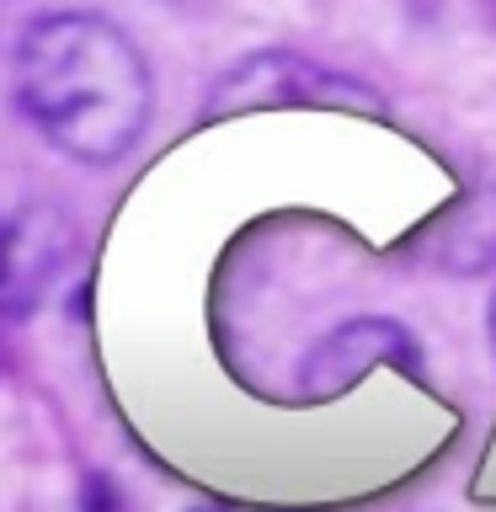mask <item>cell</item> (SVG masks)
I'll use <instances>...</instances> for the list:
<instances>
[{"instance_id":"obj_1","label":"cell","mask_w":496,"mask_h":512,"mask_svg":"<svg viewBox=\"0 0 496 512\" xmlns=\"http://www.w3.org/2000/svg\"><path fill=\"white\" fill-rule=\"evenodd\" d=\"M11 96L43 144L80 166H112L150 128L155 75L102 11H43L16 32Z\"/></svg>"},{"instance_id":"obj_2","label":"cell","mask_w":496,"mask_h":512,"mask_svg":"<svg viewBox=\"0 0 496 512\" xmlns=\"http://www.w3.org/2000/svg\"><path fill=\"white\" fill-rule=\"evenodd\" d=\"M251 107H352L384 118V96H374L363 80L336 75L326 64L294 54V48H262L230 64L214 91H208L203 118H224V112H251Z\"/></svg>"},{"instance_id":"obj_3","label":"cell","mask_w":496,"mask_h":512,"mask_svg":"<svg viewBox=\"0 0 496 512\" xmlns=\"http://www.w3.org/2000/svg\"><path fill=\"white\" fill-rule=\"evenodd\" d=\"M374 363H400V368H411V374H422V347H416V336L400 326V320H374V315L347 320V326H336L326 342L304 358L299 384H304V395L326 400V395L352 390Z\"/></svg>"},{"instance_id":"obj_4","label":"cell","mask_w":496,"mask_h":512,"mask_svg":"<svg viewBox=\"0 0 496 512\" xmlns=\"http://www.w3.org/2000/svg\"><path fill=\"white\" fill-rule=\"evenodd\" d=\"M448 278H475V272L496 267V182L475 187L438 219V246H432Z\"/></svg>"},{"instance_id":"obj_5","label":"cell","mask_w":496,"mask_h":512,"mask_svg":"<svg viewBox=\"0 0 496 512\" xmlns=\"http://www.w3.org/2000/svg\"><path fill=\"white\" fill-rule=\"evenodd\" d=\"M486 336H491V352H496V294H491V310H486Z\"/></svg>"},{"instance_id":"obj_6","label":"cell","mask_w":496,"mask_h":512,"mask_svg":"<svg viewBox=\"0 0 496 512\" xmlns=\"http://www.w3.org/2000/svg\"><path fill=\"white\" fill-rule=\"evenodd\" d=\"M187 512H214V507H187Z\"/></svg>"},{"instance_id":"obj_7","label":"cell","mask_w":496,"mask_h":512,"mask_svg":"<svg viewBox=\"0 0 496 512\" xmlns=\"http://www.w3.org/2000/svg\"><path fill=\"white\" fill-rule=\"evenodd\" d=\"M491 11H496V0H491Z\"/></svg>"}]
</instances>
